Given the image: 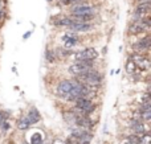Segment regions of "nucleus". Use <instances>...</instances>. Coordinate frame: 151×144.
Masks as SVG:
<instances>
[{
  "label": "nucleus",
  "mask_w": 151,
  "mask_h": 144,
  "mask_svg": "<svg viewBox=\"0 0 151 144\" xmlns=\"http://www.w3.org/2000/svg\"><path fill=\"white\" fill-rule=\"evenodd\" d=\"M76 81H80L82 83L88 85V86H97V87H101L105 82V74L104 71H101L98 68H94L88 70L86 73L80 74V76H76L72 77Z\"/></svg>",
  "instance_id": "obj_1"
},
{
  "label": "nucleus",
  "mask_w": 151,
  "mask_h": 144,
  "mask_svg": "<svg viewBox=\"0 0 151 144\" xmlns=\"http://www.w3.org/2000/svg\"><path fill=\"white\" fill-rule=\"evenodd\" d=\"M150 29H151V19L150 16H146L143 19L131 21L127 28V34L129 36L138 37V36H142V34L150 33Z\"/></svg>",
  "instance_id": "obj_2"
},
{
  "label": "nucleus",
  "mask_w": 151,
  "mask_h": 144,
  "mask_svg": "<svg viewBox=\"0 0 151 144\" xmlns=\"http://www.w3.org/2000/svg\"><path fill=\"white\" fill-rule=\"evenodd\" d=\"M99 50L94 46H88L80 50H74L72 54V60L74 61H97L99 58Z\"/></svg>",
  "instance_id": "obj_3"
},
{
  "label": "nucleus",
  "mask_w": 151,
  "mask_h": 144,
  "mask_svg": "<svg viewBox=\"0 0 151 144\" xmlns=\"http://www.w3.org/2000/svg\"><path fill=\"white\" fill-rule=\"evenodd\" d=\"M131 52L133 53H139V54H149L150 56V49H151V36L150 33L138 36L135 41L131 42Z\"/></svg>",
  "instance_id": "obj_4"
},
{
  "label": "nucleus",
  "mask_w": 151,
  "mask_h": 144,
  "mask_svg": "<svg viewBox=\"0 0 151 144\" xmlns=\"http://www.w3.org/2000/svg\"><path fill=\"white\" fill-rule=\"evenodd\" d=\"M129 60H131L134 62V65L137 66V69L141 71H147L151 68V61H150V56L149 54H139V53H130L129 56Z\"/></svg>",
  "instance_id": "obj_5"
},
{
  "label": "nucleus",
  "mask_w": 151,
  "mask_h": 144,
  "mask_svg": "<svg viewBox=\"0 0 151 144\" xmlns=\"http://www.w3.org/2000/svg\"><path fill=\"white\" fill-rule=\"evenodd\" d=\"M72 86H73V82H72V78H63L57 82V86H56V91H55V95L58 98V99L64 101L65 97L70 93L72 90Z\"/></svg>",
  "instance_id": "obj_6"
},
{
  "label": "nucleus",
  "mask_w": 151,
  "mask_h": 144,
  "mask_svg": "<svg viewBox=\"0 0 151 144\" xmlns=\"http://www.w3.org/2000/svg\"><path fill=\"white\" fill-rule=\"evenodd\" d=\"M96 15V8L90 4H85V3H80L72 7L69 11V16H90Z\"/></svg>",
  "instance_id": "obj_7"
},
{
  "label": "nucleus",
  "mask_w": 151,
  "mask_h": 144,
  "mask_svg": "<svg viewBox=\"0 0 151 144\" xmlns=\"http://www.w3.org/2000/svg\"><path fill=\"white\" fill-rule=\"evenodd\" d=\"M61 41H63V46L68 48V49H73L74 46L81 44V38L78 36V33H74V32H65V33L61 36Z\"/></svg>",
  "instance_id": "obj_8"
},
{
  "label": "nucleus",
  "mask_w": 151,
  "mask_h": 144,
  "mask_svg": "<svg viewBox=\"0 0 151 144\" xmlns=\"http://www.w3.org/2000/svg\"><path fill=\"white\" fill-rule=\"evenodd\" d=\"M91 29H93L91 23H73L72 21V25L68 28V31L74 32V33H86V32H90Z\"/></svg>",
  "instance_id": "obj_9"
},
{
  "label": "nucleus",
  "mask_w": 151,
  "mask_h": 144,
  "mask_svg": "<svg viewBox=\"0 0 151 144\" xmlns=\"http://www.w3.org/2000/svg\"><path fill=\"white\" fill-rule=\"evenodd\" d=\"M25 115L28 116V119H29V122H31V124L32 126H35V124H37V123H40L41 122V114H40V111H39V108L36 107V106H29V108H28V111L25 113Z\"/></svg>",
  "instance_id": "obj_10"
},
{
  "label": "nucleus",
  "mask_w": 151,
  "mask_h": 144,
  "mask_svg": "<svg viewBox=\"0 0 151 144\" xmlns=\"http://www.w3.org/2000/svg\"><path fill=\"white\" fill-rule=\"evenodd\" d=\"M55 54H56V58L58 60H68V58L72 57L74 50L73 49H68V48H64V46H57L55 48Z\"/></svg>",
  "instance_id": "obj_11"
},
{
  "label": "nucleus",
  "mask_w": 151,
  "mask_h": 144,
  "mask_svg": "<svg viewBox=\"0 0 151 144\" xmlns=\"http://www.w3.org/2000/svg\"><path fill=\"white\" fill-rule=\"evenodd\" d=\"M31 127H32V124L25 114H23V115H20L17 118V120H16V128L19 131H28Z\"/></svg>",
  "instance_id": "obj_12"
},
{
  "label": "nucleus",
  "mask_w": 151,
  "mask_h": 144,
  "mask_svg": "<svg viewBox=\"0 0 151 144\" xmlns=\"http://www.w3.org/2000/svg\"><path fill=\"white\" fill-rule=\"evenodd\" d=\"M77 118H78V115H77L76 113H73V111H72L70 108H68L66 111H64V113H63V119H64V122H65V123L68 124V127L76 126Z\"/></svg>",
  "instance_id": "obj_13"
},
{
  "label": "nucleus",
  "mask_w": 151,
  "mask_h": 144,
  "mask_svg": "<svg viewBox=\"0 0 151 144\" xmlns=\"http://www.w3.org/2000/svg\"><path fill=\"white\" fill-rule=\"evenodd\" d=\"M76 138L78 139L80 144H90L91 140L94 139V134H93V131H85V130H82L80 132V135Z\"/></svg>",
  "instance_id": "obj_14"
},
{
  "label": "nucleus",
  "mask_w": 151,
  "mask_h": 144,
  "mask_svg": "<svg viewBox=\"0 0 151 144\" xmlns=\"http://www.w3.org/2000/svg\"><path fill=\"white\" fill-rule=\"evenodd\" d=\"M53 25L58 26V28H66L72 25V20L69 16H60V17H56L55 21H53Z\"/></svg>",
  "instance_id": "obj_15"
},
{
  "label": "nucleus",
  "mask_w": 151,
  "mask_h": 144,
  "mask_svg": "<svg viewBox=\"0 0 151 144\" xmlns=\"http://www.w3.org/2000/svg\"><path fill=\"white\" fill-rule=\"evenodd\" d=\"M125 70H126V73H127L129 77H137L139 73V70L137 69V66L134 65V62L131 60H129V58L125 63Z\"/></svg>",
  "instance_id": "obj_16"
},
{
  "label": "nucleus",
  "mask_w": 151,
  "mask_h": 144,
  "mask_svg": "<svg viewBox=\"0 0 151 144\" xmlns=\"http://www.w3.org/2000/svg\"><path fill=\"white\" fill-rule=\"evenodd\" d=\"M44 143V134L41 131H36L31 135L29 144H42Z\"/></svg>",
  "instance_id": "obj_17"
},
{
  "label": "nucleus",
  "mask_w": 151,
  "mask_h": 144,
  "mask_svg": "<svg viewBox=\"0 0 151 144\" xmlns=\"http://www.w3.org/2000/svg\"><path fill=\"white\" fill-rule=\"evenodd\" d=\"M44 57H45V61H47L48 63H56V62H57V58H56L55 50L50 49L49 46H47V49H45Z\"/></svg>",
  "instance_id": "obj_18"
},
{
  "label": "nucleus",
  "mask_w": 151,
  "mask_h": 144,
  "mask_svg": "<svg viewBox=\"0 0 151 144\" xmlns=\"http://www.w3.org/2000/svg\"><path fill=\"white\" fill-rule=\"evenodd\" d=\"M137 144H151V134L150 132H146L143 135H139Z\"/></svg>",
  "instance_id": "obj_19"
},
{
  "label": "nucleus",
  "mask_w": 151,
  "mask_h": 144,
  "mask_svg": "<svg viewBox=\"0 0 151 144\" xmlns=\"http://www.w3.org/2000/svg\"><path fill=\"white\" fill-rule=\"evenodd\" d=\"M11 128H12V126H11L9 120H3L1 123H0V132H1V134H7Z\"/></svg>",
  "instance_id": "obj_20"
},
{
  "label": "nucleus",
  "mask_w": 151,
  "mask_h": 144,
  "mask_svg": "<svg viewBox=\"0 0 151 144\" xmlns=\"http://www.w3.org/2000/svg\"><path fill=\"white\" fill-rule=\"evenodd\" d=\"M65 143H66V144H80L78 139H77L76 136H73V135H69V136H66Z\"/></svg>",
  "instance_id": "obj_21"
},
{
  "label": "nucleus",
  "mask_w": 151,
  "mask_h": 144,
  "mask_svg": "<svg viewBox=\"0 0 151 144\" xmlns=\"http://www.w3.org/2000/svg\"><path fill=\"white\" fill-rule=\"evenodd\" d=\"M50 144H66V143H65V140L60 139V138H55V139L52 140V143H50Z\"/></svg>",
  "instance_id": "obj_22"
},
{
  "label": "nucleus",
  "mask_w": 151,
  "mask_h": 144,
  "mask_svg": "<svg viewBox=\"0 0 151 144\" xmlns=\"http://www.w3.org/2000/svg\"><path fill=\"white\" fill-rule=\"evenodd\" d=\"M4 16H5V8L0 7V21L4 20Z\"/></svg>",
  "instance_id": "obj_23"
},
{
  "label": "nucleus",
  "mask_w": 151,
  "mask_h": 144,
  "mask_svg": "<svg viewBox=\"0 0 151 144\" xmlns=\"http://www.w3.org/2000/svg\"><path fill=\"white\" fill-rule=\"evenodd\" d=\"M31 36H32V31H28L25 34H23V40H24V41H27V40H28Z\"/></svg>",
  "instance_id": "obj_24"
},
{
  "label": "nucleus",
  "mask_w": 151,
  "mask_h": 144,
  "mask_svg": "<svg viewBox=\"0 0 151 144\" xmlns=\"http://www.w3.org/2000/svg\"><path fill=\"white\" fill-rule=\"evenodd\" d=\"M107 53V46H104L102 48V54H106Z\"/></svg>",
  "instance_id": "obj_25"
},
{
  "label": "nucleus",
  "mask_w": 151,
  "mask_h": 144,
  "mask_svg": "<svg viewBox=\"0 0 151 144\" xmlns=\"http://www.w3.org/2000/svg\"><path fill=\"white\" fill-rule=\"evenodd\" d=\"M12 71L16 74V76H17V74H19V73H17V69H16V66H12Z\"/></svg>",
  "instance_id": "obj_26"
},
{
  "label": "nucleus",
  "mask_w": 151,
  "mask_h": 144,
  "mask_svg": "<svg viewBox=\"0 0 151 144\" xmlns=\"http://www.w3.org/2000/svg\"><path fill=\"white\" fill-rule=\"evenodd\" d=\"M1 122H3V110L0 108V123H1Z\"/></svg>",
  "instance_id": "obj_27"
},
{
  "label": "nucleus",
  "mask_w": 151,
  "mask_h": 144,
  "mask_svg": "<svg viewBox=\"0 0 151 144\" xmlns=\"http://www.w3.org/2000/svg\"><path fill=\"white\" fill-rule=\"evenodd\" d=\"M125 144H137V143H134V142H126Z\"/></svg>",
  "instance_id": "obj_28"
},
{
  "label": "nucleus",
  "mask_w": 151,
  "mask_h": 144,
  "mask_svg": "<svg viewBox=\"0 0 151 144\" xmlns=\"http://www.w3.org/2000/svg\"><path fill=\"white\" fill-rule=\"evenodd\" d=\"M47 1H49V3H52V1H53V0H47Z\"/></svg>",
  "instance_id": "obj_29"
}]
</instances>
